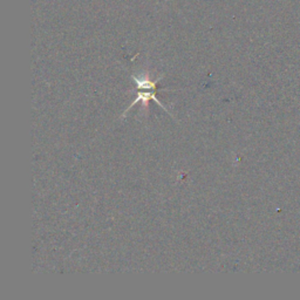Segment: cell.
Here are the masks:
<instances>
[{
    "mask_svg": "<svg viewBox=\"0 0 300 300\" xmlns=\"http://www.w3.org/2000/svg\"><path fill=\"white\" fill-rule=\"evenodd\" d=\"M133 79L134 81L136 82L137 87L140 91L137 93V99L131 103V106L129 108L135 106V104L140 102V101L144 104V106H147L149 100H154L157 104H159V106H161L163 109H166L168 111L167 108L163 106V103L156 97V85L157 82L160 81V79H157L155 81H150L148 78H144L143 75H140V77H135V75H133Z\"/></svg>",
    "mask_w": 300,
    "mask_h": 300,
    "instance_id": "6da1fadb",
    "label": "cell"
}]
</instances>
